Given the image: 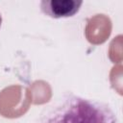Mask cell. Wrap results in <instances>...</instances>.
<instances>
[{"label":"cell","instance_id":"obj_1","mask_svg":"<svg viewBox=\"0 0 123 123\" xmlns=\"http://www.w3.org/2000/svg\"><path fill=\"white\" fill-rule=\"evenodd\" d=\"M36 123H118L106 103L68 94L45 107Z\"/></svg>","mask_w":123,"mask_h":123},{"label":"cell","instance_id":"obj_2","mask_svg":"<svg viewBox=\"0 0 123 123\" xmlns=\"http://www.w3.org/2000/svg\"><path fill=\"white\" fill-rule=\"evenodd\" d=\"M83 1L81 0H42L40 2L41 12L52 18H65L75 15Z\"/></svg>","mask_w":123,"mask_h":123},{"label":"cell","instance_id":"obj_3","mask_svg":"<svg viewBox=\"0 0 123 123\" xmlns=\"http://www.w3.org/2000/svg\"><path fill=\"white\" fill-rule=\"evenodd\" d=\"M1 23H2V16H1V13H0V27H1Z\"/></svg>","mask_w":123,"mask_h":123}]
</instances>
